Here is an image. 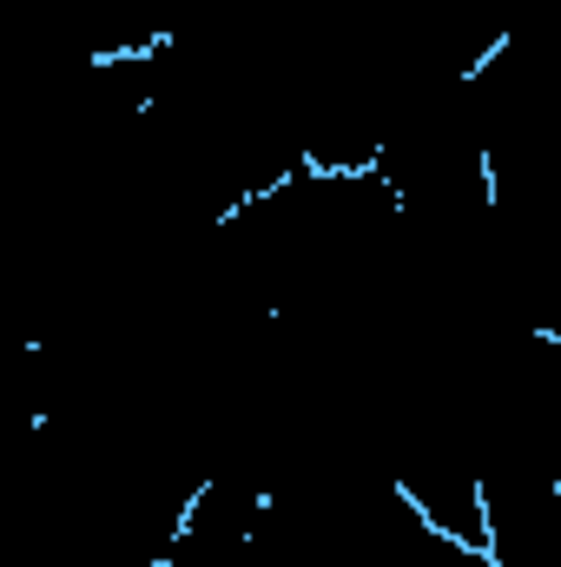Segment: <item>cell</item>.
<instances>
[{"instance_id": "1", "label": "cell", "mask_w": 561, "mask_h": 567, "mask_svg": "<svg viewBox=\"0 0 561 567\" xmlns=\"http://www.w3.org/2000/svg\"><path fill=\"white\" fill-rule=\"evenodd\" d=\"M397 502L404 515H417L436 542H449L462 561L489 567V488L482 468L462 455H422L397 475Z\"/></svg>"}]
</instances>
